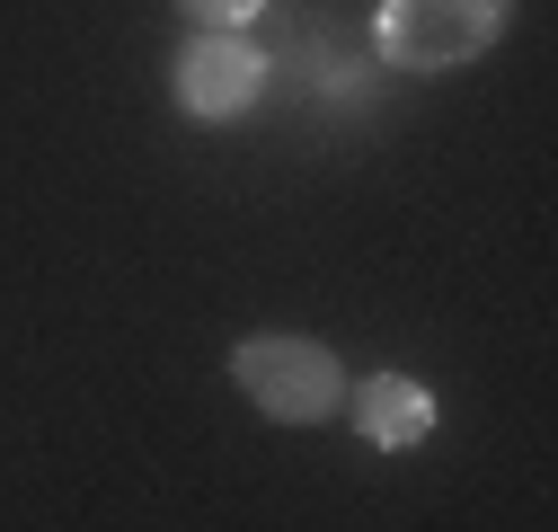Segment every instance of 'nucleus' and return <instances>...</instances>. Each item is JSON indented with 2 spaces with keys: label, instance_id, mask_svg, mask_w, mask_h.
<instances>
[{
  "label": "nucleus",
  "instance_id": "39448f33",
  "mask_svg": "<svg viewBox=\"0 0 558 532\" xmlns=\"http://www.w3.org/2000/svg\"><path fill=\"white\" fill-rule=\"evenodd\" d=\"M178 10H186L195 27H222V36H240V27L266 10V0H178Z\"/></svg>",
  "mask_w": 558,
  "mask_h": 532
},
{
  "label": "nucleus",
  "instance_id": "7ed1b4c3",
  "mask_svg": "<svg viewBox=\"0 0 558 532\" xmlns=\"http://www.w3.org/2000/svg\"><path fill=\"white\" fill-rule=\"evenodd\" d=\"M257 89H266V53H257L248 36L204 27V36L178 53V107H186V116H204V124L248 116V107H257Z\"/></svg>",
  "mask_w": 558,
  "mask_h": 532
},
{
  "label": "nucleus",
  "instance_id": "f257e3e1",
  "mask_svg": "<svg viewBox=\"0 0 558 532\" xmlns=\"http://www.w3.org/2000/svg\"><path fill=\"white\" fill-rule=\"evenodd\" d=\"M231 382L275 426H319V418L345 409V364L319 338H302V328H257V338H240L231 347Z\"/></svg>",
  "mask_w": 558,
  "mask_h": 532
},
{
  "label": "nucleus",
  "instance_id": "20e7f679",
  "mask_svg": "<svg viewBox=\"0 0 558 532\" xmlns=\"http://www.w3.org/2000/svg\"><path fill=\"white\" fill-rule=\"evenodd\" d=\"M355 426H364L373 452H408V444L435 435V390L408 382V373H364V390H355Z\"/></svg>",
  "mask_w": 558,
  "mask_h": 532
},
{
  "label": "nucleus",
  "instance_id": "f03ea898",
  "mask_svg": "<svg viewBox=\"0 0 558 532\" xmlns=\"http://www.w3.org/2000/svg\"><path fill=\"white\" fill-rule=\"evenodd\" d=\"M506 19H514V0H381L373 45L399 72H452V62L497 45Z\"/></svg>",
  "mask_w": 558,
  "mask_h": 532
}]
</instances>
